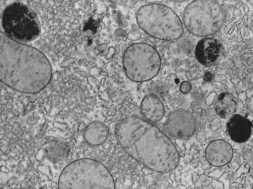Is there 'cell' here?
<instances>
[{
	"instance_id": "cell-1",
	"label": "cell",
	"mask_w": 253,
	"mask_h": 189,
	"mask_svg": "<svg viewBox=\"0 0 253 189\" xmlns=\"http://www.w3.org/2000/svg\"><path fill=\"white\" fill-rule=\"evenodd\" d=\"M116 136L126 154L151 170L169 173L180 162L179 152L169 138L143 118L129 117L119 122Z\"/></svg>"
},
{
	"instance_id": "cell-2",
	"label": "cell",
	"mask_w": 253,
	"mask_h": 189,
	"mask_svg": "<svg viewBox=\"0 0 253 189\" xmlns=\"http://www.w3.org/2000/svg\"><path fill=\"white\" fill-rule=\"evenodd\" d=\"M51 64L35 47L15 41L0 33V78L20 93H39L50 82Z\"/></svg>"
},
{
	"instance_id": "cell-3",
	"label": "cell",
	"mask_w": 253,
	"mask_h": 189,
	"mask_svg": "<svg viewBox=\"0 0 253 189\" xmlns=\"http://www.w3.org/2000/svg\"><path fill=\"white\" fill-rule=\"evenodd\" d=\"M59 189H114L109 169L89 158L76 160L66 166L60 174Z\"/></svg>"
},
{
	"instance_id": "cell-4",
	"label": "cell",
	"mask_w": 253,
	"mask_h": 189,
	"mask_svg": "<svg viewBox=\"0 0 253 189\" xmlns=\"http://www.w3.org/2000/svg\"><path fill=\"white\" fill-rule=\"evenodd\" d=\"M139 27L146 33L162 40H176L184 33L183 24L176 13L159 3L146 4L136 14Z\"/></svg>"
},
{
	"instance_id": "cell-5",
	"label": "cell",
	"mask_w": 253,
	"mask_h": 189,
	"mask_svg": "<svg viewBox=\"0 0 253 189\" xmlns=\"http://www.w3.org/2000/svg\"><path fill=\"white\" fill-rule=\"evenodd\" d=\"M183 18L184 26L191 33L197 36H209L221 30L225 14L218 2L197 0L188 4Z\"/></svg>"
},
{
	"instance_id": "cell-6",
	"label": "cell",
	"mask_w": 253,
	"mask_h": 189,
	"mask_svg": "<svg viewBox=\"0 0 253 189\" xmlns=\"http://www.w3.org/2000/svg\"><path fill=\"white\" fill-rule=\"evenodd\" d=\"M2 26L8 37L20 43L34 41L42 31L38 14L22 2H13L5 8Z\"/></svg>"
},
{
	"instance_id": "cell-7",
	"label": "cell",
	"mask_w": 253,
	"mask_h": 189,
	"mask_svg": "<svg viewBox=\"0 0 253 189\" xmlns=\"http://www.w3.org/2000/svg\"><path fill=\"white\" fill-rule=\"evenodd\" d=\"M124 67L126 77L131 81H150L160 70V55L155 48L147 43H134L125 51Z\"/></svg>"
},
{
	"instance_id": "cell-8",
	"label": "cell",
	"mask_w": 253,
	"mask_h": 189,
	"mask_svg": "<svg viewBox=\"0 0 253 189\" xmlns=\"http://www.w3.org/2000/svg\"><path fill=\"white\" fill-rule=\"evenodd\" d=\"M166 128L173 137L187 139L196 131V118L187 110H176L169 114L166 122Z\"/></svg>"
},
{
	"instance_id": "cell-9",
	"label": "cell",
	"mask_w": 253,
	"mask_h": 189,
	"mask_svg": "<svg viewBox=\"0 0 253 189\" xmlns=\"http://www.w3.org/2000/svg\"><path fill=\"white\" fill-rule=\"evenodd\" d=\"M206 158L213 166H223L229 163L233 158V151L231 145L222 140L211 142L206 148Z\"/></svg>"
},
{
	"instance_id": "cell-10",
	"label": "cell",
	"mask_w": 253,
	"mask_h": 189,
	"mask_svg": "<svg viewBox=\"0 0 253 189\" xmlns=\"http://www.w3.org/2000/svg\"><path fill=\"white\" fill-rule=\"evenodd\" d=\"M221 44L214 38H205L198 43L196 57L202 65H208L215 63L221 54Z\"/></svg>"
},
{
	"instance_id": "cell-11",
	"label": "cell",
	"mask_w": 253,
	"mask_h": 189,
	"mask_svg": "<svg viewBox=\"0 0 253 189\" xmlns=\"http://www.w3.org/2000/svg\"><path fill=\"white\" fill-rule=\"evenodd\" d=\"M252 127V122L248 118L236 114L233 115L228 122L226 130L233 141L244 143L251 136Z\"/></svg>"
},
{
	"instance_id": "cell-12",
	"label": "cell",
	"mask_w": 253,
	"mask_h": 189,
	"mask_svg": "<svg viewBox=\"0 0 253 189\" xmlns=\"http://www.w3.org/2000/svg\"><path fill=\"white\" fill-rule=\"evenodd\" d=\"M141 114L145 120L151 123L160 122L164 116L165 107L160 98L155 94H147L142 99Z\"/></svg>"
},
{
	"instance_id": "cell-13",
	"label": "cell",
	"mask_w": 253,
	"mask_h": 189,
	"mask_svg": "<svg viewBox=\"0 0 253 189\" xmlns=\"http://www.w3.org/2000/svg\"><path fill=\"white\" fill-rule=\"evenodd\" d=\"M109 136V130L101 122H92L84 132L85 141L90 145L98 146L105 143Z\"/></svg>"
},
{
	"instance_id": "cell-14",
	"label": "cell",
	"mask_w": 253,
	"mask_h": 189,
	"mask_svg": "<svg viewBox=\"0 0 253 189\" xmlns=\"http://www.w3.org/2000/svg\"><path fill=\"white\" fill-rule=\"evenodd\" d=\"M213 103L216 114L221 118H230L235 112L237 106L235 99L229 93H221L217 97Z\"/></svg>"
},
{
	"instance_id": "cell-15",
	"label": "cell",
	"mask_w": 253,
	"mask_h": 189,
	"mask_svg": "<svg viewBox=\"0 0 253 189\" xmlns=\"http://www.w3.org/2000/svg\"><path fill=\"white\" fill-rule=\"evenodd\" d=\"M192 90V85L188 81L183 82L180 85V92L184 94H188Z\"/></svg>"
},
{
	"instance_id": "cell-16",
	"label": "cell",
	"mask_w": 253,
	"mask_h": 189,
	"mask_svg": "<svg viewBox=\"0 0 253 189\" xmlns=\"http://www.w3.org/2000/svg\"><path fill=\"white\" fill-rule=\"evenodd\" d=\"M216 94L214 93H211L206 98V104L208 106L213 104V102L215 100Z\"/></svg>"
},
{
	"instance_id": "cell-17",
	"label": "cell",
	"mask_w": 253,
	"mask_h": 189,
	"mask_svg": "<svg viewBox=\"0 0 253 189\" xmlns=\"http://www.w3.org/2000/svg\"><path fill=\"white\" fill-rule=\"evenodd\" d=\"M204 80L207 82H209V81H211L212 80V75L211 73H207L205 74V77H204Z\"/></svg>"
}]
</instances>
